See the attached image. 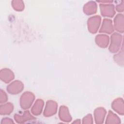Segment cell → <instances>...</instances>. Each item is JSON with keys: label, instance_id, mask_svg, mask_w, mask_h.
<instances>
[{"label": "cell", "instance_id": "obj_1", "mask_svg": "<svg viewBox=\"0 0 124 124\" xmlns=\"http://www.w3.org/2000/svg\"><path fill=\"white\" fill-rule=\"evenodd\" d=\"M106 114V111L102 108H98L94 111V117L95 123L101 124L104 122V119Z\"/></svg>", "mask_w": 124, "mask_h": 124}, {"label": "cell", "instance_id": "obj_2", "mask_svg": "<svg viewBox=\"0 0 124 124\" xmlns=\"http://www.w3.org/2000/svg\"><path fill=\"white\" fill-rule=\"evenodd\" d=\"M59 117L62 121L69 122L71 121V117L68 113L67 108L64 106H61L60 108Z\"/></svg>", "mask_w": 124, "mask_h": 124}, {"label": "cell", "instance_id": "obj_3", "mask_svg": "<svg viewBox=\"0 0 124 124\" xmlns=\"http://www.w3.org/2000/svg\"><path fill=\"white\" fill-rule=\"evenodd\" d=\"M44 102L40 99H38L34 104V106L32 108V113L34 115H39L41 113L42 107H43Z\"/></svg>", "mask_w": 124, "mask_h": 124}, {"label": "cell", "instance_id": "obj_4", "mask_svg": "<svg viewBox=\"0 0 124 124\" xmlns=\"http://www.w3.org/2000/svg\"><path fill=\"white\" fill-rule=\"evenodd\" d=\"M33 119H34V118L30 114L28 111L25 112L24 116H19L18 115H15V119L18 123H24L25 121H28V120H31Z\"/></svg>", "mask_w": 124, "mask_h": 124}, {"label": "cell", "instance_id": "obj_5", "mask_svg": "<svg viewBox=\"0 0 124 124\" xmlns=\"http://www.w3.org/2000/svg\"><path fill=\"white\" fill-rule=\"evenodd\" d=\"M13 109V107L12 104L9 103L5 105H1L0 106V113L1 115H5L9 114L12 111Z\"/></svg>", "mask_w": 124, "mask_h": 124}, {"label": "cell", "instance_id": "obj_6", "mask_svg": "<svg viewBox=\"0 0 124 124\" xmlns=\"http://www.w3.org/2000/svg\"><path fill=\"white\" fill-rule=\"evenodd\" d=\"M109 114H108V116L107 118V119L106 120V123H111L112 120V123H115V122L113 120H114L117 123H119L120 122V119L119 118L117 117V115H115L114 114H113L111 111H109Z\"/></svg>", "mask_w": 124, "mask_h": 124}, {"label": "cell", "instance_id": "obj_7", "mask_svg": "<svg viewBox=\"0 0 124 124\" xmlns=\"http://www.w3.org/2000/svg\"><path fill=\"white\" fill-rule=\"evenodd\" d=\"M89 120H92V117L91 114H88L86 117H85L83 119V123H91V122L89 121Z\"/></svg>", "mask_w": 124, "mask_h": 124}, {"label": "cell", "instance_id": "obj_8", "mask_svg": "<svg viewBox=\"0 0 124 124\" xmlns=\"http://www.w3.org/2000/svg\"><path fill=\"white\" fill-rule=\"evenodd\" d=\"M12 120L9 119V118H4L2 119L1 123H6V124H9V123H14V122L12 121Z\"/></svg>", "mask_w": 124, "mask_h": 124}]
</instances>
